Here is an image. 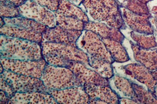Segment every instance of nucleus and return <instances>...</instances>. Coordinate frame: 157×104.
Listing matches in <instances>:
<instances>
[{"instance_id":"34","label":"nucleus","mask_w":157,"mask_h":104,"mask_svg":"<svg viewBox=\"0 0 157 104\" xmlns=\"http://www.w3.org/2000/svg\"><path fill=\"white\" fill-rule=\"evenodd\" d=\"M7 1L11 2V3L15 4L16 6L19 7L21 6V5L23 4L27 0H7Z\"/></svg>"},{"instance_id":"28","label":"nucleus","mask_w":157,"mask_h":104,"mask_svg":"<svg viewBox=\"0 0 157 104\" xmlns=\"http://www.w3.org/2000/svg\"><path fill=\"white\" fill-rule=\"evenodd\" d=\"M20 16L19 7L7 0H1V17L3 18H13Z\"/></svg>"},{"instance_id":"31","label":"nucleus","mask_w":157,"mask_h":104,"mask_svg":"<svg viewBox=\"0 0 157 104\" xmlns=\"http://www.w3.org/2000/svg\"><path fill=\"white\" fill-rule=\"evenodd\" d=\"M1 90L4 91L9 96L10 99L16 93L13 88L2 77H1Z\"/></svg>"},{"instance_id":"30","label":"nucleus","mask_w":157,"mask_h":104,"mask_svg":"<svg viewBox=\"0 0 157 104\" xmlns=\"http://www.w3.org/2000/svg\"><path fill=\"white\" fill-rule=\"evenodd\" d=\"M32 1L35 2L52 12L57 11L59 8V0H32Z\"/></svg>"},{"instance_id":"29","label":"nucleus","mask_w":157,"mask_h":104,"mask_svg":"<svg viewBox=\"0 0 157 104\" xmlns=\"http://www.w3.org/2000/svg\"><path fill=\"white\" fill-rule=\"evenodd\" d=\"M44 58L46 61L47 64L56 66V67H68L70 62L71 60H68L67 58H62L59 56L55 55H46L44 56Z\"/></svg>"},{"instance_id":"9","label":"nucleus","mask_w":157,"mask_h":104,"mask_svg":"<svg viewBox=\"0 0 157 104\" xmlns=\"http://www.w3.org/2000/svg\"><path fill=\"white\" fill-rule=\"evenodd\" d=\"M51 95L58 103L87 104L90 102V96L83 85L75 86L59 90H50Z\"/></svg>"},{"instance_id":"14","label":"nucleus","mask_w":157,"mask_h":104,"mask_svg":"<svg viewBox=\"0 0 157 104\" xmlns=\"http://www.w3.org/2000/svg\"><path fill=\"white\" fill-rule=\"evenodd\" d=\"M56 104L55 98L48 92H16L10 99L9 104Z\"/></svg>"},{"instance_id":"25","label":"nucleus","mask_w":157,"mask_h":104,"mask_svg":"<svg viewBox=\"0 0 157 104\" xmlns=\"http://www.w3.org/2000/svg\"><path fill=\"white\" fill-rule=\"evenodd\" d=\"M131 36L135 41L136 44L143 49H152L156 47V42L153 34H141V33L132 31Z\"/></svg>"},{"instance_id":"2","label":"nucleus","mask_w":157,"mask_h":104,"mask_svg":"<svg viewBox=\"0 0 157 104\" xmlns=\"http://www.w3.org/2000/svg\"><path fill=\"white\" fill-rule=\"evenodd\" d=\"M82 4L96 21L103 22L119 30L125 29L120 6L116 0H83Z\"/></svg>"},{"instance_id":"22","label":"nucleus","mask_w":157,"mask_h":104,"mask_svg":"<svg viewBox=\"0 0 157 104\" xmlns=\"http://www.w3.org/2000/svg\"><path fill=\"white\" fill-rule=\"evenodd\" d=\"M89 66L103 78L110 79L114 76L112 63L105 60L90 56Z\"/></svg>"},{"instance_id":"23","label":"nucleus","mask_w":157,"mask_h":104,"mask_svg":"<svg viewBox=\"0 0 157 104\" xmlns=\"http://www.w3.org/2000/svg\"><path fill=\"white\" fill-rule=\"evenodd\" d=\"M57 20V25L69 30L83 31L85 30V22L78 18L71 17H67L62 15L55 13Z\"/></svg>"},{"instance_id":"6","label":"nucleus","mask_w":157,"mask_h":104,"mask_svg":"<svg viewBox=\"0 0 157 104\" xmlns=\"http://www.w3.org/2000/svg\"><path fill=\"white\" fill-rule=\"evenodd\" d=\"M1 64L4 70L19 74L40 78L47 63L44 58L38 60H24L1 58Z\"/></svg>"},{"instance_id":"4","label":"nucleus","mask_w":157,"mask_h":104,"mask_svg":"<svg viewBox=\"0 0 157 104\" xmlns=\"http://www.w3.org/2000/svg\"><path fill=\"white\" fill-rule=\"evenodd\" d=\"M40 45L43 56H59L73 61L82 63L89 66L90 56L78 45L49 42H43Z\"/></svg>"},{"instance_id":"37","label":"nucleus","mask_w":157,"mask_h":104,"mask_svg":"<svg viewBox=\"0 0 157 104\" xmlns=\"http://www.w3.org/2000/svg\"><path fill=\"white\" fill-rule=\"evenodd\" d=\"M138 1H140V2H143V3H145V4H146L147 2H149V1H151V0H138Z\"/></svg>"},{"instance_id":"36","label":"nucleus","mask_w":157,"mask_h":104,"mask_svg":"<svg viewBox=\"0 0 157 104\" xmlns=\"http://www.w3.org/2000/svg\"><path fill=\"white\" fill-rule=\"evenodd\" d=\"M69 1L73 2V4L77 5V6H79L81 3H82L83 0H69Z\"/></svg>"},{"instance_id":"33","label":"nucleus","mask_w":157,"mask_h":104,"mask_svg":"<svg viewBox=\"0 0 157 104\" xmlns=\"http://www.w3.org/2000/svg\"><path fill=\"white\" fill-rule=\"evenodd\" d=\"M120 103H138L137 101L130 98H120Z\"/></svg>"},{"instance_id":"19","label":"nucleus","mask_w":157,"mask_h":104,"mask_svg":"<svg viewBox=\"0 0 157 104\" xmlns=\"http://www.w3.org/2000/svg\"><path fill=\"white\" fill-rule=\"evenodd\" d=\"M54 13L64 16L75 17L85 22H90L85 13L77 5L69 0H59V8Z\"/></svg>"},{"instance_id":"13","label":"nucleus","mask_w":157,"mask_h":104,"mask_svg":"<svg viewBox=\"0 0 157 104\" xmlns=\"http://www.w3.org/2000/svg\"><path fill=\"white\" fill-rule=\"evenodd\" d=\"M86 65H87L82 63L71 60L68 66V68H69L75 74L82 85L91 83V84L110 86L108 79L101 77L96 71L89 69L86 67Z\"/></svg>"},{"instance_id":"17","label":"nucleus","mask_w":157,"mask_h":104,"mask_svg":"<svg viewBox=\"0 0 157 104\" xmlns=\"http://www.w3.org/2000/svg\"><path fill=\"white\" fill-rule=\"evenodd\" d=\"M85 30H89V31L94 32L100 35L102 38L113 39L121 43L124 40V36L120 31V30L109 26L103 22H85Z\"/></svg>"},{"instance_id":"35","label":"nucleus","mask_w":157,"mask_h":104,"mask_svg":"<svg viewBox=\"0 0 157 104\" xmlns=\"http://www.w3.org/2000/svg\"><path fill=\"white\" fill-rule=\"evenodd\" d=\"M151 13L153 14L154 17L155 18L156 21L157 22V6H154L151 9Z\"/></svg>"},{"instance_id":"24","label":"nucleus","mask_w":157,"mask_h":104,"mask_svg":"<svg viewBox=\"0 0 157 104\" xmlns=\"http://www.w3.org/2000/svg\"><path fill=\"white\" fill-rule=\"evenodd\" d=\"M114 83L116 88L119 91L125 96V97L132 99L137 101L135 91L133 88L132 83H131L127 78L120 77V76H115L114 77Z\"/></svg>"},{"instance_id":"12","label":"nucleus","mask_w":157,"mask_h":104,"mask_svg":"<svg viewBox=\"0 0 157 104\" xmlns=\"http://www.w3.org/2000/svg\"><path fill=\"white\" fill-rule=\"evenodd\" d=\"M120 11L124 23L133 31L141 34H153V29L149 22L151 15L135 13L120 6Z\"/></svg>"},{"instance_id":"18","label":"nucleus","mask_w":157,"mask_h":104,"mask_svg":"<svg viewBox=\"0 0 157 104\" xmlns=\"http://www.w3.org/2000/svg\"><path fill=\"white\" fill-rule=\"evenodd\" d=\"M134 58L140 64L151 70H157V49H143L131 42Z\"/></svg>"},{"instance_id":"11","label":"nucleus","mask_w":157,"mask_h":104,"mask_svg":"<svg viewBox=\"0 0 157 104\" xmlns=\"http://www.w3.org/2000/svg\"><path fill=\"white\" fill-rule=\"evenodd\" d=\"M81 35L82 31L69 30L57 25L55 27H48L43 34V42L77 45V41Z\"/></svg>"},{"instance_id":"32","label":"nucleus","mask_w":157,"mask_h":104,"mask_svg":"<svg viewBox=\"0 0 157 104\" xmlns=\"http://www.w3.org/2000/svg\"><path fill=\"white\" fill-rule=\"evenodd\" d=\"M0 98H1V104H9L10 101V97L5 93L4 91L1 90V95H0Z\"/></svg>"},{"instance_id":"16","label":"nucleus","mask_w":157,"mask_h":104,"mask_svg":"<svg viewBox=\"0 0 157 104\" xmlns=\"http://www.w3.org/2000/svg\"><path fill=\"white\" fill-rule=\"evenodd\" d=\"M1 35L7 37L16 38L24 39L36 42L41 44L43 42V34L40 33L32 31L25 28L5 24L0 29Z\"/></svg>"},{"instance_id":"8","label":"nucleus","mask_w":157,"mask_h":104,"mask_svg":"<svg viewBox=\"0 0 157 104\" xmlns=\"http://www.w3.org/2000/svg\"><path fill=\"white\" fill-rule=\"evenodd\" d=\"M20 16L35 20L48 27L57 26L56 16L54 12L40 6L32 0H27L19 6Z\"/></svg>"},{"instance_id":"20","label":"nucleus","mask_w":157,"mask_h":104,"mask_svg":"<svg viewBox=\"0 0 157 104\" xmlns=\"http://www.w3.org/2000/svg\"><path fill=\"white\" fill-rule=\"evenodd\" d=\"M5 24L10 26L25 28V29L32 30L36 32L44 34L48 29V27L41 23H39L35 20L27 18V17L19 16L13 18H4Z\"/></svg>"},{"instance_id":"1","label":"nucleus","mask_w":157,"mask_h":104,"mask_svg":"<svg viewBox=\"0 0 157 104\" xmlns=\"http://www.w3.org/2000/svg\"><path fill=\"white\" fill-rule=\"evenodd\" d=\"M0 45L1 58L24 60L44 59L41 45L38 42L1 35Z\"/></svg>"},{"instance_id":"21","label":"nucleus","mask_w":157,"mask_h":104,"mask_svg":"<svg viewBox=\"0 0 157 104\" xmlns=\"http://www.w3.org/2000/svg\"><path fill=\"white\" fill-rule=\"evenodd\" d=\"M102 40L114 61L124 63L130 60L125 48L121 42L110 38H102Z\"/></svg>"},{"instance_id":"27","label":"nucleus","mask_w":157,"mask_h":104,"mask_svg":"<svg viewBox=\"0 0 157 104\" xmlns=\"http://www.w3.org/2000/svg\"><path fill=\"white\" fill-rule=\"evenodd\" d=\"M138 103H157V99L153 92L132 83Z\"/></svg>"},{"instance_id":"7","label":"nucleus","mask_w":157,"mask_h":104,"mask_svg":"<svg viewBox=\"0 0 157 104\" xmlns=\"http://www.w3.org/2000/svg\"><path fill=\"white\" fill-rule=\"evenodd\" d=\"M77 45L85 52L89 56L105 60L110 63L114 62L113 57L106 48L102 38L96 33L85 30L82 38L78 40Z\"/></svg>"},{"instance_id":"5","label":"nucleus","mask_w":157,"mask_h":104,"mask_svg":"<svg viewBox=\"0 0 157 104\" xmlns=\"http://www.w3.org/2000/svg\"><path fill=\"white\" fill-rule=\"evenodd\" d=\"M3 77L11 85L16 92H48L49 90L40 78L25 76L4 70L1 73Z\"/></svg>"},{"instance_id":"26","label":"nucleus","mask_w":157,"mask_h":104,"mask_svg":"<svg viewBox=\"0 0 157 104\" xmlns=\"http://www.w3.org/2000/svg\"><path fill=\"white\" fill-rule=\"evenodd\" d=\"M120 6L140 15H150L147 4L138 0H116Z\"/></svg>"},{"instance_id":"10","label":"nucleus","mask_w":157,"mask_h":104,"mask_svg":"<svg viewBox=\"0 0 157 104\" xmlns=\"http://www.w3.org/2000/svg\"><path fill=\"white\" fill-rule=\"evenodd\" d=\"M123 70L126 75L146 85L148 90L154 92L157 85V71L151 70L145 66L132 63L124 66Z\"/></svg>"},{"instance_id":"3","label":"nucleus","mask_w":157,"mask_h":104,"mask_svg":"<svg viewBox=\"0 0 157 104\" xmlns=\"http://www.w3.org/2000/svg\"><path fill=\"white\" fill-rule=\"evenodd\" d=\"M40 79L49 90H59L81 85L69 68L47 64Z\"/></svg>"},{"instance_id":"15","label":"nucleus","mask_w":157,"mask_h":104,"mask_svg":"<svg viewBox=\"0 0 157 104\" xmlns=\"http://www.w3.org/2000/svg\"><path fill=\"white\" fill-rule=\"evenodd\" d=\"M86 92L90 99H99L106 103L117 104L120 103V97L115 91L108 85L96 84L83 85Z\"/></svg>"}]
</instances>
